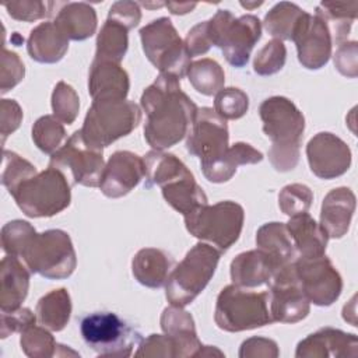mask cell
<instances>
[{
	"instance_id": "cell-1",
	"label": "cell",
	"mask_w": 358,
	"mask_h": 358,
	"mask_svg": "<svg viewBox=\"0 0 358 358\" xmlns=\"http://www.w3.org/2000/svg\"><path fill=\"white\" fill-rule=\"evenodd\" d=\"M140 106L147 116L144 138L158 151L178 144L187 136L199 109L180 90V80L168 74H159L143 91Z\"/></svg>"
},
{
	"instance_id": "cell-2",
	"label": "cell",
	"mask_w": 358,
	"mask_h": 358,
	"mask_svg": "<svg viewBox=\"0 0 358 358\" xmlns=\"http://www.w3.org/2000/svg\"><path fill=\"white\" fill-rule=\"evenodd\" d=\"M263 131L271 140L268 161L278 172L292 171L301 155L305 117L296 105L285 96H270L259 106Z\"/></svg>"
},
{
	"instance_id": "cell-3",
	"label": "cell",
	"mask_w": 358,
	"mask_h": 358,
	"mask_svg": "<svg viewBox=\"0 0 358 358\" xmlns=\"http://www.w3.org/2000/svg\"><path fill=\"white\" fill-rule=\"evenodd\" d=\"M183 218L190 235L224 253L239 239L245 211L241 204L224 200L213 206H200L183 215Z\"/></svg>"
},
{
	"instance_id": "cell-4",
	"label": "cell",
	"mask_w": 358,
	"mask_h": 358,
	"mask_svg": "<svg viewBox=\"0 0 358 358\" xmlns=\"http://www.w3.org/2000/svg\"><path fill=\"white\" fill-rule=\"evenodd\" d=\"M140 122L141 109L133 101H92L80 130L90 145L103 150L116 140L130 134Z\"/></svg>"
},
{
	"instance_id": "cell-5",
	"label": "cell",
	"mask_w": 358,
	"mask_h": 358,
	"mask_svg": "<svg viewBox=\"0 0 358 358\" xmlns=\"http://www.w3.org/2000/svg\"><path fill=\"white\" fill-rule=\"evenodd\" d=\"M214 322L217 327L229 333L271 324L268 292H257L235 284L224 287L217 296Z\"/></svg>"
},
{
	"instance_id": "cell-6",
	"label": "cell",
	"mask_w": 358,
	"mask_h": 358,
	"mask_svg": "<svg viewBox=\"0 0 358 358\" xmlns=\"http://www.w3.org/2000/svg\"><path fill=\"white\" fill-rule=\"evenodd\" d=\"M221 253L208 243H196L183 260L171 271L165 282V296L171 305L192 303L213 278Z\"/></svg>"
},
{
	"instance_id": "cell-7",
	"label": "cell",
	"mask_w": 358,
	"mask_h": 358,
	"mask_svg": "<svg viewBox=\"0 0 358 358\" xmlns=\"http://www.w3.org/2000/svg\"><path fill=\"white\" fill-rule=\"evenodd\" d=\"M20 259L31 273L48 280H64L77 267L71 238L63 229L35 232L24 246Z\"/></svg>"
},
{
	"instance_id": "cell-8",
	"label": "cell",
	"mask_w": 358,
	"mask_h": 358,
	"mask_svg": "<svg viewBox=\"0 0 358 358\" xmlns=\"http://www.w3.org/2000/svg\"><path fill=\"white\" fill-rule=\"evenodd\" d=\"M207 31L211 45L221 49L225 60L242 69L262 38V22L252 14L235 18L229 10H218L207 20Z\"/></svg>"
},
{
	"instance_id": "cell-9",
	"label": "cell",
	"mask_w": 358,
	"mask_h": 358,
	"mask_svg": "<svg viewBox=\"0 0 358 358\" xmlns=\"http://www.w3.org/2000/svg\"><path fill=\"white\" fill-rule=\"evenodd\" d=\"M10 194L27 217H53L70 206L71 185L60 171L48 166L20 183Z\"/></svg>"
},
{
	"instance_id": "cell-10",
	"label": "cell",
	"mask_w": 358,
	"mask_h": 358,
	"mask_svg": "<svg viewBox=\"0 0 358 358\" xmlns=\"http://www.w3.org/2000/svg\"><path fill=\"white\" fill-rule=\"evenodd\" d=\"M138 34L143 52L150 63L159 70V74L173 76L179 80L187 74L192 57L168 17L152 20Z\"/></svg>"
},
{
	"instance_id": "cell-11",
	"label": "cell",
	"mask_w": 358,
	"mask_h": 358,
	"mask_svg": "<svg viewBox=\"0 0 358 358\" xmlns=\"http://www.w3.org/2000/svg\"><path fill=\"white\" fill-rule=\"evenodd\" d=\"M84 343L101 357H130L140 345L141 334L115 312H94L83 317Z\"/></svg>"
},
{
	"instance_id": "cell-12",
	"label": "cell",
	"mask_w": 358,
	"mask_h": 358,
	"mask_svg": "<svg viewBox=\"0 0 358 358\" xmlns=\"http://www.w3.org/2000/svg\"><path fill=\"white\" fill-rule=\"evenodd\" d=\"M49 168L60 171L70 185L99 187L105 169L103 150L90 145L84 140L81 130H77L52 154Z\"/></svg>"
},
{
	"instance_id": "cell-13",
	"label": "cell",
	"mask_w": 358,
	"mask_h": 358,
	"mask_svg": "<svg viewBox=\"0 0 358 358\" xmlns=\"http://www.w3.org/2000/svg\"><path fill=\"white\" fill-rule=\"evenodd\" d=\"M294 262L277 268L267 284L273 322L298 323L310 312V302L301 287Z\"/></svg>"
},
{
	"instance_id": "cell-14",
	"label": "cell",
	"mask_w": 358,
	"mask_h": 358,
	"mask_svg": "<svg viewBox=\"0 0 358 358\" xmlns=\"http://www.w3.org/2000/svg\"><path fill=\"white\" fill-rule=\"evenodd\" d=\"M294 263L298 280L309 302L316 306H330L340 298L343 278L326 255L296 257Z\"/></svg>"
},
{
	"instance_id": "cell-15",
	"label": "cell",
	"mask_w": 358,
	"mask_h": 358,
	"mask_svg": "<svg viewBox=\"0 0 358 358\" xmlns=\"http://www.w3.org/2000/svg\"><path fill=\"white\" fill-rule=\"evenodd\" d=\"M227 120L213 108H199L186 136V150L200 158V165L220 158L229 147Z\"/></svg>"
},
{
	"instance_id": "cell-16",
	"label": "cell",
	"mask_w": 358,
	"mask_h": 358,
	"mask_svg": "<svg viewBox=\"0 0 358 358\" xmlns=\"http://www.w3.org/2000/svg\"><path fill=\"white\" fill-rule=\"evenodd\" d=\"M298 52V60L308 70H319L331 57L333 39L326 22L305 11L295 27L291 39Z\"/></svg>"
},
{
	"instance_id": "cell-17",
	"label": "cell",
	"mask_w": 358,
	"mask_h": 358,
	"mask_svg": "<svg viewBox=\"0 0 358 358\" xmlns=\"http://www.w3.org/2000/svg\"><path fill=\"white\" fill-rule=\"evenodd\" d=\"M306 158L312 173L326 180L344 175L352 161L347 143L329 131H320L309 140Z\"/></svg>"
},
{
	"instance_id": "cell-18",
	"label": "cell",
	"mask_w": 358,
	"mask_h": 358,
	"mask_svg": "<svg viewBox=\"0 0 358 358\" xmlns=\"http://www.w3.org/2000/svg\"><path fill=\"white\" fill-rule=\"evenodd\" d=\"M143 178V158L131 151H116L105 164L99 189L106 197L119 199L129 194Z\"/></svg>"
},
{
	"instance_id": "cell-19",
	"label": "cell",
	"mask_w": 358,
	"mask_h": 358,
	"mask_svg": "<svg viewBox=\"0 0 358 358\" xmlns=\"http://www.w3.org/2000/svg\"><path fill=\"white\" fill-rule=\"evenodd\" d=\"M358 337L334 327H322L301 340L296 345V358H355Z\"/></svg>"
},
{
	"instance_id": "cell-20",
	"label": "cell",
	"mask_w": 358,
	"mask_h": 358,
	"mask_svg": "<svg viewBox=\"0 0 358 358\" xmlns=\"http://www.w3.org/2000/svg\"><path fill=\"white\" fill-rule=\"evenodd\" d=\"M355 204V194L350 187H336L324 196L319 224L329 238L340 239L348 232Z\"/></svg>"
},
{
	"instance_id": "cell-21",
	"label": "cell",
	"mask_w": 358,
	"mask_h": 358,
	"mask_svg": "<svg viewBox=\"0 0 358 358\" xmlns=\"http://www.w3.org/2000/svg\"><path fill=\"white\" fill-rule=\"evenodd\" d=\"M161 329L176 345V358L196 357L203 347L197 337L193 316L182 306H166L159 319Z\"/></svg>"
},
{
	"instance_id": "cell-22",
	"label": "cell",
	"mask_w": 358,
	"mask_h": 358,
	"mask_svg": "<svg viewBox=\"0 0 358 358\" xmlns=\"http://www.w3.org/2000/svg\"><path fill=\"white\" fill-rule=\"evenodd\" d=\"M130 88L127 71L117 63L94 60L88 74V92L92 101L126 99Z\"/></svg>"
},
{
	"instance_id": "cell-23",
	"label": "cell",
	"mask_w": 358,
	"mask_h": 358,
	"mask_svg": "<svg viewBox=\"0 0 358 358\" xmlns=\"http://www.w3.org/2000/svg\"><path fill=\"white\" fill-rule=\"evenodd\" d=\"M29 268L20 257L6 255L0 263V310L21 308L29 289Z\"/></svg>"
},
{
	"instance_id": "cell-24",
	"label": "cell",
	"mask_w": 358,
	"mask_h": 358,
	"mask_svg": "<svg viewBox=\"0 0 358 358\" xmlns=\"http://www.w3.org/2000/svg\"><path fill=\"white\" fill-rule=\"evenodd\" d=\"M277 264L260 249H253L239 253L231 262L232 284L243 288H256L268 284Z\"/></svg>"
},
{
	"instance_id": "cell-25",
	"label": "cell",
	"mask_w": 358,
	"mask_h": 358,
	"mask_svg": "<svg viewBox=\"0 0 358 358\" xmlns=\"http://www.w3.org/2000/svg\"><path fill=\"white\" fill-rule=\"evenodd\" d=\"M69 49V38L55 21L36 25L28 36L27 50L32 60L52 64L60 62Z\"/></svg>"
},
{
	"instance_id": "cell-26",
	"label": "cell",
	"mask_w": 358,
	"mask_h": 358,
	"mask_svg": "<svg viewBox=\"0 0 358 358\" xmlns=\"http://www.w3.org/2000/svg\"><path fill=\"white\" fill-rule=\"evenodd\" d=\"M263 159V154L248 143L238 141L228 147V150L215 161L200 165L203 175L213 183L228 182L241 165L257 164Z\"/></svg>"
},
{
	"instance_id": "cell-27",
	"label": "cell",
	"mask_w": 358,
	"mask_h": 358,
	"mask_svg": "<svg viewBox=\"0 0 358 358\" xmlns=\"http://www.w3.org/2000/svg\"><path fill=\"white\" fill-rule=\"evenodd\" d=\"M294 242L298 257H316L326 252L329 236L319 222L308 213H301L289 217L285 224Z\"/></svg>"
},
{
	"instance_id": "cell-28",
	"label": "cell",
	"mask_w": 358,
	"mask_h": 358,
	"mask_svg": "<svg viewBox=\"0 0 358 358\" xmlns=\"http://www.w3.org/2000/svg\"><path fill=\"white\" fill-rule=\"evenodd\" d=\"M172 264L173 260L165 250L143 248L131 260V273L141 285L147 288H161L171 274Z\"/></svg>"
},
{
	"instance_id": "cell-29",
	"label": "cell",
	"mask_w": 358,
	"mask_h": 358,
	"mask_svg": "<svg viewBox=\"0 0 358 358\" xmlns=\"http://www.w3.org/2000/svg\"><path fill=\"white\" fill-rule=\"evenodd\" d=\"M55 22L69 41H85L95 34L98 17L91 4L84 1H71L62 4Z\"/></svg>"
},
{
	"instance_id": "cell-30",
	"label": "cell",
	"mask_w": 358,
	"mask_h": 358,
	"mask_svg": "<svg viewBox=\"0 0 358 358\" xmlns=\"http://www.w3.org/2000/svg\"><path fill=\"white\" fill-rule=\"evenodd\" d=\"M256 246L280 268L296 259V250L284 222H266L256 232Z\"/></svg>"
},
{
	"instance_id": "cell-31",
	"label": "cell",
	"mask_w": 358,
	"mask_h": 358,
	"mask_svg": "<svg viewBox=\"0 0 358 358\" xmlns=\"http://www.w3.org/2000/svg\"><path fill=\"white\" fill-rule=\"evenodd\" d=\"M143 161L147 187H162L175 179L192 173L190 169L175 154L171 152L152 150L143 157Z\"/></svg>"
},
{
	"instance_id": "cell-32",
	"label": "cell",
	"mask_w": 358,
	"mask_h": 358,
	"mask_svg": "<svg viewBox=\"0 0 358 358\" xmlns=\"http://www.w3.org/2000/svg\"><path fill=\"white\" fill-rule=\"evenodd\" d=\"M165 201L182 215L189 214L200 206L208 204L207 196L196 182L193 173L175 179L161 187Z\"/></svg>"
},
{
	"instance_id": "cell-33",
	"label": "cell",
	"mask_w": 358,
	"mask_h": 358,
	"mask_svg": "<svg viewBox=\"0 0 358 358\" xmlns=\"http://www.w3.org/2000/svg\"><path fill=\"white\" fill-rule=\"evenodd\" d=\"M35 313L43 327L52 331H62L67 326L71 315V298L69 291L66 288H57L45 294L38 301Z\"/></svg>"
},
{
	"instance_id": "cell-34",
	"label": "cell",
	"mask_w": 358,
	"mask_h": 358,
	"mask_svg": "<svg viewBox=\"0 0 358 358\" xmlns=\"http://www.w3.org/2000/svg\"><path fill=\"white\" fill-rule=\"evenodd\" d=\"M357 11L358 1H322L316 7L315 15H317L326 22L331 34L333 42L336 45H340L344 41H347L351 27L357 18Z\"/></svg>"
},
{
	"instance_id": "cell-35",
	"label": "cell",
	"mask_w": 358,
	"mask_h": 358,
	"mask_svg": "<svg viewBox=\"0 0 358 358\" xmlns=\"http://www.w3.org/2000/svg\"><path fill=\"white\" fill-rule=\"evenodd\" d=\"M129 29L122 24L106 18L98 36L94 60L120 64L129 48Z\"/></svg>"
},
{
	"instance_id": "cell-36",
	"label": "cell",
	"mask_w": 358,
	"mask_h": 358,
	"mask_svg": "<svg viewBox=\"0 0 358 358\" xmlns=\"http://www.w3.org/2000/svg\"><path fill=\"white\" fill-rule=\"evenodd\" d=\"M305 14L295 3L280 1L266 15L263 21L264 29L278 41H291L296 24Z\"/></svg>"
},
{
	"instance_id": "cell-37",
	"label": "cell",
	"mask_w": 358,
	"mask_h": 358,
	"mask_svg": "<svg viewBox=\"0 0 358 358\" xmlns=\"http://www.w3.org/2000/svg\"><path fill=\"white\" fill-rule=\"evenodd\" d=\"M186 76L193 88L201 95L211 96L224 88L225 73L220 63L213 59L204 57L192 62Z\"/></svg>"
},
{
	"instance_id": "cell-38",
	"label": "cell",
	"mask_w": 358,
	"mask_h": 358,
	"mask_svg": "<svg viewBox=\"0 0 358 358\" xmlns=\"http://www.w3.org/2000/svg\"><path fill=\"white\" fill-rule=\"evenodd\" d=\"M32 141L42 152L52 155L67 141L63 123L53 115L41 116L32 126Z\"/></svg>"
},
{
	"instance_id": "cell-39",
	"label": "cell",
	"mask_w": 358,
	"mask_h": 358,
	"mask_svg": "<svg viewBox=\"0 0 358 358\" xmlns=\"http://www.w3.org/2000/svg\"><path fill=\"white\" fill-rule=\"evenodd\" d=\"M21 350L31 358H49L57 354L59 344L50 334L49 329L43 326H31L21 333Z\"/></svg>"
},
{
	"instance_id": "cell-40",
	"label": "cell",
	"mask_w": 358,
	"mask_h": 358,
	"mask_svg": "<svg viewBox=\"0 0 358 358\" xmlns=\"http://www.w3.org/2000/svg\"><path fill=\"white\" fill-rule=\"evenodd\" d=\"M35 165L24 159L14 151H3V169H1V185L11 193L20 183L36 175Z\"/></svg>"
},
{
	"instance_id": "cell-41",
	"label": "cell",
	"mask_w": 358,
	"mask_h": 358,
	"mask_svg": "<svg viewBox=\"0 0 358 358\" xmlns=\"http://www.w3.org/2000/svg\"><path fill=\"white\" fill-rule=\"evenodd\" d=\"M249 109V96L245 91L236 87L222 88L215 94L214 110L222 119H241Z\"/></svg>"
},
{
	"instance_id": "cell-42",
	"label": "cell",
	"mask_w": 358,
	"mask_h": 358,
	"mask_svg": "<svg viewBox=\"0 0 358 358\" xmlns=\"http://www.w3.org/2000/svg\"><path fill=\"white\" fill-rule=\"evenodd\" d=\"M80 109V98L76 90L64 83L59 81L52 92V110L53 116H56L63 124H71Z\"/></svg>"
},
{
	"instance_id": "cell-43",
	"label": "cell",
	"mask_w": 358,
	"mask_h": 358,
	"mask_svg": "<svg viewBox=\"0 0 358 358\" xmlns=\"http://www.w3.org/2000/svg\"><path fill=\"white\" fill-rule=\"evenodd\" d=\"M287 60V48L282 41H268L255 56L253 70L259 76H273L278 73Z\"/></svg>"
},
{
	"instance_id": "cell-44",
	"label": "cell",
	"mask_w": 358,
	"mask_h": 358,
	"mask_svg": "<svg viewBox=\"0 0 358 358\" xmlns=\"http://www.w3.org/2000/svg\"><path fill=\"white\" fill-rule=\"evenodd\" d=\"M313 201L312 190L302 183H291L281 189L278 194V207L288 215H296L301 213H308Z\"/></svg>"
},
{
	"instance_id": "cell-45",
	"label": "cell",
	"mask_w": 358,
	"mask_h": 358,
	"mask_svg": "<svg viewBox=\"0 0 358 358\" xmlns=\"http://www.w3.org/2000/svg\"><path fill=\"white\" fill-rule=\"evenodd\" d=\"M36 232V229L22 220H13L3 225L1 228V246L6 255H13L20 257L24 246L29 238Z\"/></svg>"
},
{
	"instance_id": "cell-46",
	"label": "cell",
	"mask_w": 358,
	"mask_h": 358,
	"mask_svg": "<svg viewBox=\"0 0 358 358\" xmlns=\"http://www.w3.org/2000/svg\"><path fill=\"white\" fill-rule=\"evenodd\" d=\"M55 3L41 1V0H20L4 3V7L8 15L17 21L32 22L36 20H42L52 14L50 8Z\"/></svg>"
},
{
	"instance_id": "cell-47",
	"label": "cell",
	"mask_w": 358,
	"mask_h": 358,
	"mask_svg": "<svg viewBox=\"0 0 358 358\" xmlns=\"http://www.w3.org/2000/svg\"><path fill=\"white\" fill-rule=\"evenodd\" d=\"M25 76V67L20 56L15 52L7 50L3 46L0 59V92L6 94L22 81Z\"/></svg>"
},
{
	"instance_id": "cell-48",
	"label": "cell",
	"mask_w": 358,
	"mask_h": 358,
	"mask_svg": "<svg viewBox=\"0 0 358 358\" xmlns=\"http://www.w3.org/2000/svg\"><path fill=\"white\" fill-rule=\"evenodd\" d=\"M0 320V337L6 338L13 333H22L34 326L38 319L31 309L21 306L14 310H1Z\"/></svg>"
},
{
	"instance_id": "cell-49",
	"label": "cell",
	"mask_w": 358,
	"mask_h": 358,
	"mask_svg": "<svg viewBox=\"0 0 358 358\" xmlns=\"http://www.w3.org/2000/svg\"><path fill=\"white\" fill-rule=\"evenodd\" d=\"M136 357H169L176 358V345L168 334H150L141 340Z\"/></svg>"
},
{
	"instance_id": "cell-50",
	"label": "cell",
	"mask_w": 358,
	"mask_h": 358,
	"mask_svg": "<svg viewBox=\"0 0 358 358\" xmlns=\"http://www.w3.org/2000/svg\"><path fill=\"white\" fill-rule=\"evenodd\" d=\"M358 43L355 41H344L343 43L337 45V50L333 56L334 67L338 70L340 74L355 78L358 76Z\"/></svg>"
},
{
	"instance_id": "cell-51",
	"label": "cell",
	"mask_w": 358,
	"mask_h": 358,
	"mask_svg": "<svg viewBox=\"0 0 358 358\" xmlns=\"http://www.w3.org/2000/svg\"><path fill=\"white\" fill-rule=\"evenodd\" d=\"M24 113L20 106V103L15 99H1L0 102V134H1V143H6V138L14 133L21 122H22Z\"/></svg>"
},
{
	"instance_id": "cell-52",
	"label": "cell",
	"mask_w": 358,
	"mask_h": 358,
	"mask_svg": "<svg viewBox=\"0 0 358 358\" xmlns=\"http://www.w3.org/2000/svg\"><path fill=\"white\" fill-rule=\"evenodd\" d=\"M238 355L241 358H277L280 350L271 338L250 337L241 344Z\"/></svg>"
},
{
	"instance_id": "cell-53",
	"label": "cell",
	"mask_w": 358,
	"mask_h": 358,
	"mask_svg": "<svg viewBox=\"0 0 358 358\" xmlns=\"http://www.w3.org/2000/svg\"><path fill=\"white\" fill-rule=\"evenodd\" d=\"M108 18L113 20L123 27H126L129 31L136 28L141 20V10L140 4L130 0H122L116 1L110 6Z\"/></svg>"
},
{
	"instance_id": "cell-54",
	"label": "cell",
	"mask_w": 358,
	"mask_h": 358,
	"mask_svg": "<svg viewBox=\"0 0 358 358\" xmlns=\"http://www.w3.org/2000/svg\"><path fill=\"white\" fill-rule=\"evenodd\" d=\"M183 42L190 57L207 53L213 46L207 31V21H201L190 28Z\"/></svg>"
},
{
	"instance_id": "cell-55",
	"label": "cell",
	"mask_w": 358,
	"mask_h": 358,
	"mask_svg": "<svg viewBox=\"0 0 358 358\" xmlns=\"http://www.w3.org/2000/svg\"><path fill=\"white\" fill-rule=\"evenodd\" d=\"M165 6L171 10L172 14H187V13H192V10L197 4L196 3H172V1H168V3H165Z\"/></svg>"
},
{
	"instance_id": "cell-56",
	"label": "cell",
	"mask_w": 358,
	"mask_h": 358,
	"mask_svg": "<svg viewBox=\"0 0 358 358\" xmlns=\"http://www.w3.org/2000/svg\"><path fill=\"white\" fill-rule=\"evenodd\" d=\"M211 355H218V357H224V352L220 351L218 348L215 347H211V345H203L200 348V351L197 352L196 357H211Z\"/></svg>"
},
{
	"instance_id": "cell-57",
	"label": "cell",
	"mask_w": 358,
	"mask_h": 358,
	"mask_svg": "<svg viewBox=\"0 0 358 358\" xmlns=\"http://www.w3.org/2000/svg\"><path fill=\"white\" fill-rule=\"evenodd\" d=\"M263 4V1H259V3H241V6L242 7H245V8H255V7H259V6H262Z\"/></svg>"
}]
</instances>
